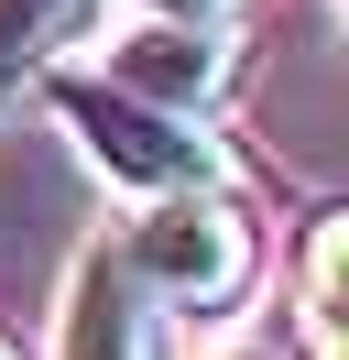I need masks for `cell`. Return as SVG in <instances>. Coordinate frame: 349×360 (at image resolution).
<instances>
[{
    "instance_id": "cell-1",
    "label": "cell",
    "mask_w": 349,
    "mask_h": 360,
    "mask_svg": "<svg viewBox=\"0 0 349 360\" xmlns=\"http://www.w3.org/2000/svg\"><path fill=\"white\" fill-rule=\"evenodd\" d=\"M55 110H65V131H77V153L99 164V175L142 186V197H229V142H218L208 120L153 110V98L109 88V77H65Z\"/></svg>"
},
{
    "instance_id": "cell-2",
    "label": "cell",
    "mask_w": 349,
    "mask_h": 360,
    "mask_svg": "<svg viewBox=\"0 0 349 360\" xmlns=\"http://www.w3.org/2000/svg\"><path fill=\"white\" fill-rule=\"evenodd\" d=\"M120 262L142 273V295L164 316H229L251 295L262 251H251V219L229 197H153L142 219L120 229Z\"/></svg>"
},
{
    "instance_id": "cell-3",
    "label": "cell",
    "mask_w": 349,
    "mask_h": 360,
    "mask_svg": "<svg viewBox=\"0 0 349 360\" xmlns=\"http://www.w3.org/2000/svg\"><path fill=\"white\" fill-rule=\"evenodd\" d=\"M55 360H164V306L142 295V273L120 262V240H99L65 284V338Z\"/></svg>"
},
{
    "instance_id": "cell-4",
    "label": "cell",
    "mask_w": 349,
    "mask_h": 360,
    "mask_svg": "<svg viewBox=\"0 0 349 360\" xmlns=\"http://www.w3.org/2000/svg\"><path fill=\"white\" fill-rule=\"evenodd\" d=\"M229 66H240V44L208 33V22H131L120 44H109V88L153 98V110H186V120L229 88Z\"/></svg>"
},
{
    "instance_id": "cell-5",
    "label": "cell",
    "mask_w": 349,
    "mask_h": 360,
    "mask_svg": "<svg viewBox=\"0 0 349 360\" xmlns=\"http://www.w3.org/2000/svg\"><path fill=\"white\" fill-rule=\"evenodd\" d=\"M295 316H305V360H349V207H327V219L305 229Z\"/></svg>"
},
{
    "instance_id": "cell-6",
    "label": "cell",
    "mask_w": 349,
    "mask_h": 360,
    "mask_svg": "<svg viewBox=\"0 0 349 360\" xmlns=\"http://www.w3.org/2000/svg\"><path fill=\"white\" fill-rule=\"evenodd\" d=\"M65 22H77V0H0V88H11V77L33 66Z\"/></svg>"
},
{
    "instance_id": "cell-7",
    "label": "cell",
    "mask_w": 349,
    "mask_h": 360,
    "mask_svg": "<svg viewBox=\"0 0 349 360\" xmlns=\"http://www.w3.org/2000/svg\"><path fill=\"white\" fill-rule=\"evenodd\" d=\"M142 11H153V22H208V33H229L240 0H142Z\"/></svg>"
},
{
    "instance_id": "cell-8",
    "label": "cell",
    "mask_w": 349,
    "mask_h": 360,
    "mask_svg": "<svg viewBox=\"0 0 349 360\" xmlns=\"http://www.w3.org/2000/svg\"><path fill=\"white\" fill-rule=\"evenodd\" d=\"M0 360H22V349H11V338H0Z\"/></svg>"
}]
</instances>
